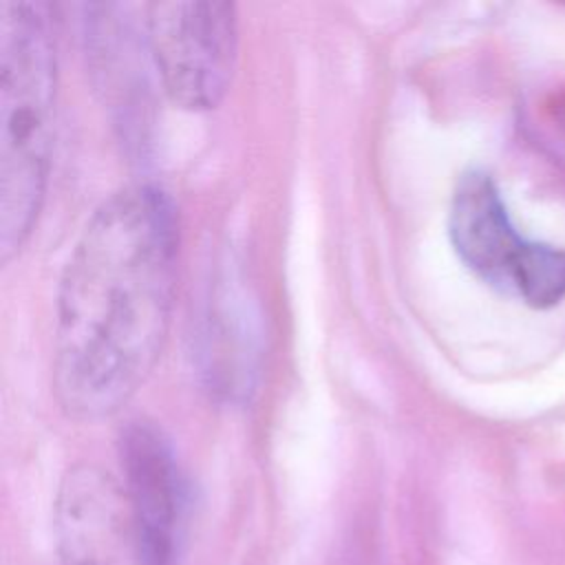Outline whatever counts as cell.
<instances>
[{"mask_svg":"<svg viewBox=\"0 0 565 565\" xmlns=\"http://www.w3.org/2000/svg\"><path fill=\"white\" fill-rule=\"evenodd\" d=\"M448 234L457 256L477 276L514 294L532 243L514 232L497 183L483 170H468L459 177L450 201Z\"/></svg>","mask_w":565,"mask_h":565,"instance_id":"6","label":"cell"},{"mask_svg":"<svg viewBox=\"0 0 565 565\" xmlns=\"http://www.w3.org/2000/svg\"><path fill=\"white\" fill-rule=\"evenodd\" d=\"M514 294L534 309H550L565 298V249L532 243L519 269Z\"/></svg>","mask_w":565,"mask_h":565,"instance_id":"7","label":"cell"},{"mask_svg":"<svg viewBox=\"0 0 565 565\" xmlns=\"http://www.w3.org/2000/svg\"><path fill=\"white\" fill-rule=\"evenodd\" d=\"M179 216L157 185L99 203L64 265L53 329V393L79 422L115 415L152 373L172 318Z\"/></svg>","mask_w":565,"mask_h":565,"instance_id":"1","label":"cell"},{"mask_svg":"<svg viewBox=\"0 0 565 565\" xmlns=\"http://www.w3.org/2000/svg\"><path fill=\"white\" fill-rule=\"evenodd\" d=\"M119 463L154 565H177L190 499L170 439L150 422H128L119 435Z\"/></svg>","mask_w":565,"mask_h":565,"instance_id":"5","label":"cell"},{"mask_svg":"<svg viewBox=\"0 0 565 565\" xmlns=\"http://www.w3.org/2000/svg\"><path fill=\"white\" fill-rule=\"evenodd\" d=\"M46 4L0 0V260L26 245L44 203L55 115Z\"/></svg>","mask_w":565,"mask_h":565,"instance_id":"2","label":"cell"},{"mask_svg":"<svg viewBox=\"0 0 565 565\" xmlns=\"http://www.w3.org/2000/svg\"><path fill=\"white\" fill-rule=\"evenodd\" d=\"M146 33L172 104L185 110H210L223 102L238 57V18L232 2H152L146 13Z\"/></svg>","mask_w":565,"mask_h":565,"instance_id":"3","label":"cell"},{"mask_svg":"<svg viewBox=\"0 0 565 565\" xmlns=\"http://www.w3.org/2000/svg\"><path fill=\"white\" fill-rule=\"evenodd\" d=\"M64 565H154L124 483L99 466H73L55 497Z\"/></svg>","mask_w":565,"mask_h":565,"instance_id":"4","label":"cell"}]
</instances>
